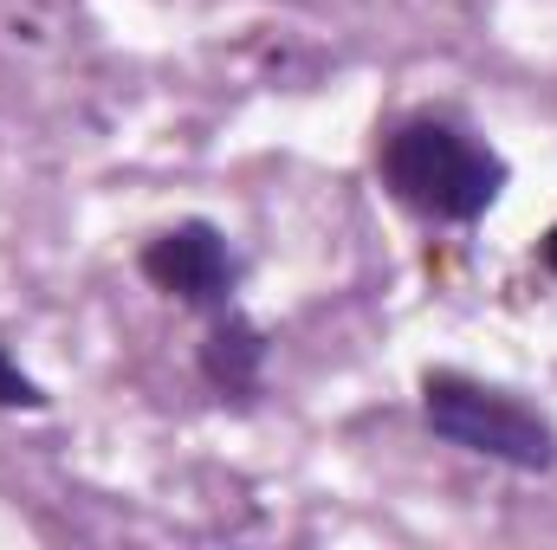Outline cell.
I'll return each instance as SVG.
<instances>
[{
    "label": "cell",
    "mask_w": 557,
    "mask_h": 550,
    "mask_svg": "<svg viewBox=\"0 0 557 550\" xmlns=\"http://www.w3.org/2000/svg\"><path fill=\"white\" fill-rule=\"evenodd\" d=\"M376 182L428 227H480L506 201L512 162L460 111H409L376 137Z\"/></svg>",
    "instance_id": "6da1fadb"
},
{
    "label": "cell",
    "mask_w": 557,
    "mask_h": 550,
    "mask_svg": "<svg viewBox=\"0 0 557 550\" xmlns=\"http://www.w3.org/2000/svg\"><path fill=\"white\" fill-rule=\"evenodd\" d=\"M416 409L421 427L467 460H486V466H506L525 479L557 473V421L512 383L434 363L416 376Z\"/></svg>",
    "instance_id": "7a4b0ae2"
},
{
    "label": "cell",
    "mask_w": 557,
    "mask_h": 550,
    "mask_svg": "<svg viewBox=\"0 0 557 550\" xmlns=\"http://www.w3.org/2000/svg\"><path fill=\"white\" fill-rule=\"evenodd\" d=\"M137 273L149 291H162L169 304L208 317V311H227L240 304V285H247V253L234 247V234L208 214H188V221H169L156 227L137 247Z\"/></svg>",
    "instance_id": "3957f363"
},
{
    "label": "cell",
    "mask_w": 557,
    "mask_h": 550,
    "mask_svg": "<svg viewBox=\"0 0 557 550\" xmlns=\"http://www.w3.org/2000/svg\"><path fill=\"white\" fill-rule=\"evenodd\" d=\"M201 343H195V376L221 409H253L267 396V370H273V337L260 317H247L240 304L208 311L201 317Z\"/></svg>",
    "instance_id": "277c9868"
},
{
    "label": "cell",
    "mask_w": 557,
    "mask_h": 550,
    "mask_svg": "<svg viewBox=\"0 0 557 550\" xmlns=\"http://www.w3.org/2000/svg\"><path fill=\"white\" fill-rule=\"evenodd\" d=\"M52 409V396H46V383L0 343V414H39Z\"/></svg>",
    "instance_id": "5b68a950"
},
{
    "label": "cell",
    "mask_w": 557,
    "mask_h": 550,
    "mask_svg": "<svg viewBox=\"0 0 557 550\" xmlns=\"http://www.w3.org/2000/svg\"><path fill=\"white\" fill-rule=\"evenodd\" d=\"M539 266H545V273L557 278V221L545 227V234H539Z\"/></svg>",
    "instance_id": "8992f818"
}]
</instances>
